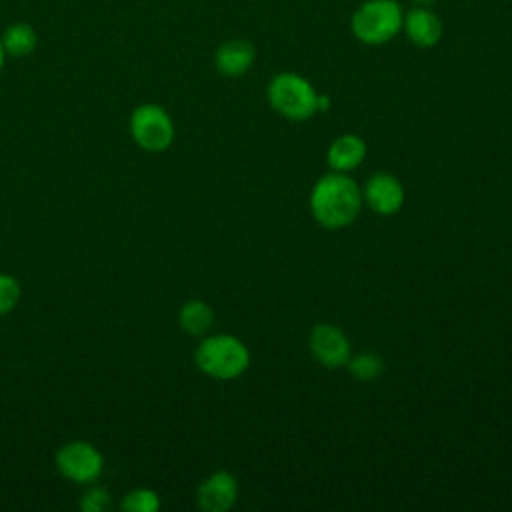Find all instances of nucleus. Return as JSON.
<instances>
[{
	"mask_svg": "<svg viewBox=\"0 0 512 512\" xmlns=\"http://www.w3.org/2000/svg\"><path fill=\"white\" fill-rule=\"evenodd\" d=\"M256 60V50L252 42L244 38L224 40L214 52V68L226 78L244 76Z\"/></svg>",
	"mask_w": 512,
	"mask_h": 512,
	"instance_id": "11",
	"label": "nucleus"
},
{
	"mask_svg": "<svg viewBox=\"0 0 512 512\" xmlns=\"http://www.w3.org/2000/svg\"><path fill=\"white\" fill-rule=\"evenodd\" d=\"M412 6H434L438 0H408Z\"/></svg>",
	"mask_w": 512,
	"mask_h": 512,
	"instance_id": "20",
	"label": "nucleus"
},
{
	"mask_svg": "<svg viewBox=\"0 0 512 512\" xmlns=\"http://www.w3.org/2000/svg\"><path fill=\"white\" fill-rule=\"evenodd\" d=\"M402 32L418 48H432L444 34L442 18L430 6H412L404 10Z\"/></svg>",
	"mask_w": 512,
	"mask_h": 512,
	"instance_id": "8",
	"label": "nucleus"
},
{
	"mask_svg": "<svg viewBox=\"0 0 512 512\" xmlns=\"http://www.w3.org/2000/svg\"><path fill=\"white\" fill-rule=\"evenodd\" d=\"M110 504V494L102 486H90L80 498V510L84 512H104L110 508Z\"/></svg>",
	"mask_w": 512,
	"mask_h": 512,
	"instance_id": "18",
	"label": "nucleus"
},
{
	"mask_svg": "<svg viewBox=\"0 0 512 512\" xmlns=\"http://www.w3.org/2000/svg\"><path fill=\"white\" fill-rule=\"evenodd\" d=\"M54 462L58 472L74 484H92L104 470L102 452L86 440H72L60 446Z\"/></svg>",
	"mask_w": 512,
	"mask_h": 512,
	"instance_id": "6",
	"label": "nucleus"
},
{
	"mask_svg": "<svg viewBox=\"0 0 512 512\" xmlns=\"http://www.w3.org/2000/svg\"><path fill=\"white\" fill-rule=\"evenodd\" d=\"M120 508L124 512H156L160 508V496L152 488H134L122 496Z\"/></svg>",
	"mask_w": 512,
	"mask_h": 512,
	"instance_id": "15",
	"label": "nucleus"
},
{
	"mask_svg": "<svg viewBox=\"0 0 512 512\" xmlns=\"http://www.w3.org/2000/svg\"><path fill=\"white\" fill-rule=\"evenodd\" d=\"M310 350L326 368L344 366L350 358V342L346 334L332 324H318L310 332Z\"/></svg>",
	"mask_w": 512,
	"mask_h": 512,
	"instance_id": "7",
	"label": "nucleus"
},
{
	"mask_svg": "<svg viewBox=\"0 0 512 512\" xmlns=\"http://www.w3.org/2000/svg\"><path fill=\"white\" fill-rule=\"evenodd\" d=\"M22 296V288L20 282L6 272H0V316L10 314Z\"/></svg>",
	"mask_w": 512,
	"mask_h": 512,
	"instance_id": "17",
	"label": "nucleus"
},
{
	"mask_svg": "<svg viewBox=\"0 0 512 512\" xmlns=\"http://www.w3.org/2000/svg\"><path fill=\"white\" fill-rule=\"evenodd\" d=\"M236 496H238L236 478L226 470L212 472L198 486V492H196L198 506L206 512H226V510H230L236 502Z\"/></svg>",
	"mask_w": 512,
	"mask_h": 512,
	"instance_id": "9",
	"label": "nucleus"
},
{
	"mask_svg": "<svg viewBox=\"0 0 512 512\" xmlns=\"http://www.w3.org/2000/svg\"><path fill=\"white\" fill-rule=\"evenodd\" d=\"M214 322L212 308L202 300H188L178 312L180 328L190 336H204Z\"/></svg>",
	"mask_w": 512,
	"mask_h": 512,
	"instance_id": "14",
	"label": "nucleus"
},
{
	"mask_svg": "<svg viewBox=\"0 0 512 512\" xmlns=\"http://www.w3.org/2000/svg\"><path fill=\"white\" fill-rule=\"evenodd\" d=\"M6 52H4V46H2V40H0V72H2V68H4V62H6Z\"/></svg>",
	"mask_w": 512,
	"mask_h": 512,
	"instance_id": "21",
	"label": "nucleus"
},
{
	"mask_svg": "<svg viewBox=\"0 0 512 512\" xmlns=\"http://www.w3.org/2000/svg\"><path fill=\"white\" fill-rule=\"evenodd\" d=\"M404 8L398 0H364L350 16L352 36L366 46L388 44L402 32Z\"/></svg>",
	"mask_w": 512,
	"mask_h": 512,
	"instance_id": "2",
	"label": "nucleus"
},
{
	"mask_svg": "<svg viewBox=\"0 0 512 512\" xmlns=\"http://www.w3.org/2000/svg\"><path fill=\"white\" fill-rule=\"evenodd\" d=\"M346 364H348L350 374L356 380H362V382L380 376L382 370H384L382 358L378 354H374V352H360L354 358H348Z\"/></svg>",
	"mask_w": 512,
	"mask_h": 512,
	"instance_id": "16",
	"label": "nucleus"
},
{
	"mask_svg": "<svg viewBox=\"0 0 512 512\" xmlns=\"http://www.w3.org/2000/svg\"><path fill=\"white\" fill-rule=\"evenodd\" d=\"M366 156V144L360 136L356 134H344L338 136L330 148H328V164L334 172H348L354 170L356 166L362 164Z\"/></svg>",
	"mask_w": 512,
	"mask_h": 512,
	"instance_id": "12",
	"label": "nucleus"
},
{
	"mask_svg": "<svg viewBox=\"0 0 512 512\" xmlns=\"http://www.w3.org/2000/svg\"><path fill=\"white\" fill-rule=\"evenodd\" d=\"M360 204V188L344 172H330L322 176L310 194L312 216L328 230H338L352 224L360 212Z\"/></svg>",
	"mask_w": 512,
	"mask_h": 512,
	"instance_id": "1",
	"label": "nucleus"
},
{
	"mask_svg": "<svg viewBox=\"0 0 512 512\" xmlns=\"http://www.w3.org/2000/svg\"><path fill=\"white\" fill-rule=\"evenodd\" d=\"M266 94L270 106L290 120H306L318 112L316 88L296 72L274 74Z\"/></svg>",
	"mask_w": 512,
	"mask_h": 512,
	"instance_id": "4",
	"label": "nucleus"
},
{
	"mask_svg": "<svg viewBox=\"0 0 512 512\" xmlns=\"http://www.w3.org/2000/svg\"><path fill=\"white\" fill-rule=\"evenodd\" d=\"M194 362L210 378L232 380L248 368L250 352L236 336L214 334L200 340L194 350Z\"/></svg>",
	"mask_w": 512,
	"mask_h": 512,
	"instance_id": "3",
	"label": "nucleus"
},
{
	"mask_svg": "<svg viewBox=\"0 0 512 512\" xmlns=\"http://www.w3.org/2000/svg\"><path fill=\"white\" fill-rule=\"evenodd\" d=\"M330 106V98L324 96V94H318V112L320 110H326Z\"/></svg>",
	"mask_w": 512,
	"mask_h": 512,
	"instance_id": "19",
	"label": "nucleus"
},
{
	"mask_svg": "<svg viewBox=\"0 0 512 512\" xmlns=\"http://www.w3.org/2000/svg\"><path fill=\"white\" fill-rule=\"evenodd\" d=\"M364 198L374 212L382 216H392L404 204V188L392 174L378 172L366 182Z\"/></svg>",
	"mask_w": 512,
	"mask_h": 512,
	"instance_id": "10",
	"label": "nucleus"
},
{
	"mask_svg": "<svg viewBox=\"0 0 512 512\" xmlns=\"http://www.w3.org/2000/svg\"><path fill=\"white\" fill-rule=\"evenodd\" d=\"M128 130L136 146L146 152H164L174 140V122L170 114L154 102L140 104L130 112Z\"/></svg>",
	"mask_w": 512,
	"mask_h": 512,
	"instance_id": "5",
	"label": "nucleus"
},
{
	"mask_svg": "<svg viewBox=\"0 0 512 512\" xmlns=\"http://www.w3.org/2000/svg\"><path fill=\"white\" fill-rule=\"evenodd\" d=\"M2 46L6 56L10 58H26L30 56L38 46V34L28 22H14L10 24L2 36Z\"/></svg>",
	"mask_w": 512,
	"mask_h": 512,
	"instance_id": "13",
	"label": "nucleus"
}]
</instances>
